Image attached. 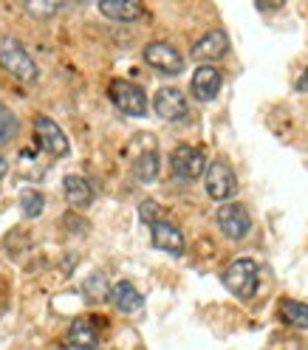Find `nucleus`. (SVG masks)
I'll list each match as a JSON object with an SVG mask.
<instances>
[{"label": "nucleus", "mask_w": 308, "mask_h": 350, "mask_svg": "<svg viewBox=\"0 0 308 350\" xmlns=\"http://www.w3.org/2000/svg\"><path fill=\"white\" fill-rule=\"evenodd\" d=\"M153 111L164 122H184L190 113V105L179 88H162V91H156V96H153Z\"/></svg>", "instance_id": "10"}, {"label": "nucleus", "mask_w": 308, "mask_h": 350, "mask_svg": "<svg viewBox=\"0 0 308 350\" xmlns=\"http://www.w3.org/2000/svg\"><path fill=\"white\" fill-rule=\"evenodd\" d=\"M133 172H136V178L142 181V184H153L159 178V156L156 152H142V156L136 159V164H133Z\"/></svg>", "instance_id": "18"}, {"label": "nucleus", "mask_w": 308, "mask_h": 350, "mask_svg": "<svg viewBox=\"0 0 308 350\" xmlns=\"http://www.w3.org/2000/svg\"><path fill=\"white\" fill-rule=\"evenodd\" d=\"M99 12L116 20V23H133L144 14V6L133 3V0H105V3H99Z\"/></svg>", "instance_id": "14"}, {"label": "nucleus", "mask_w": 308, "mask_h": 350, "mask_svg": "<svg viewBox=\"0 0 308 350\" xmlns=\"http://www.w3.org/2000/svg\"><path fill=\"white\" fill-rule=\"evenodd\" d=\"M99 345V331L91 319H74L68 327V350H97Z\"/></svg>", "instance_id": "13"}, {"label": "nucleus", "mask_w": 308, "mask_h": 350, "mask_svg": "<svg viewBox=\"0 0 308 350\" xmlns=\"http://www.w3.org/2000/svg\"><path fill=\"white\" fill-rule=\"evenodd\" d=\"M150 240H153V246H156L159 252H167L172 257H181L184 249H187L181 229L175 224H170V221H164V217H156V221L150 224Z\"/></svg>", "instance_id": "8"}, {"label": "nucleus", "mask_w": 308, "mask_h": 350, "mask_svg": "<svg viewBox=\"0 0 308 350\" xmlns=\"http://www.w3.org/2000/svg\"><path fill=\"white\" fill-rule=\"evenodd\" d=\"M207 170V156L201 147H192V144H179L170 156V172L175 181H195L201 178Z\"/></svg>", "instance_id": "3"}, {"label": "nucleus", "mask_w": 308, "mask_h": 350, "mask_svg": "<svg viewBox=\"0 0 308 350\" xmlns=\"http://www.w3.org/2000/svg\"><path fill=\"white\" fill-rule=\"evenodd\" d=\"M280 319H283L285 325L297 327V331H308V302L283 299V302H280Z\"/></svg>", "instance_id": "17"}, {"label": "nucleus", "mask_w": 308, "mask_h": 350, "mask_svg": "<svg viewBox=\"0 0 308 350\" xmlns=\"http://www.w3.org/2000/svg\"><path fill=\"white\" fill-rule=\"evenodd\" d=\"M62 189H65V198H68V204L74 209H85V206H91V201H94V189L82 178V175H65Z\"/></svg>", "instance_id": "16"}, {"label": "nucleus", "mask_w": 308, "mask_h": 350, "mask_svg": "<svg viewBox=\"0 0 308 350\" xmlns=\"http://www.w3.org/2000/svg\"><path fill=\"white\" fill-rule=\"evenodd\" d=\"M42 206H46V198H42V192H37V189H23V195H20V209H23L26 217L42 215Z\"/></svg>", "instance_id": "19"}, {"label": "nucleus", "mask_w": 308, "mask_h": 350, "mask_svg": "<svg viewBox=\"0 0 308 350\" xmlns=\"http://www.w3.org/2000/svg\"><path fill=\"white\" fill-rule=\"evenodd\" d=\"M257 282H260V271L257 262L249 257L232 260L227 271H224V286L229 288V294H235L238 299H252L257 294Z\"/></svg>", "instance_id": "1"}, {"label": "nucleus", "mask_w": 308, "mask_h": 350, "mask_svg": "<svg viewBox=\"0 0 308 350\" xmlns=\"http://www.w3.org/2000/svg\"><path fill=\"white\" fill-rule=\"evenodd\" d=\"M227 51H229V37L224 29L207 31L201 40H195V46H192V57L198 62H215V59L227 57Z\"/></svg>", "instance_id": "12"}, {"label": "nucleus", "mask_w": 308, "mask_h": 350, "mask_svg": "<svg viewBox=\"0 0 308 350\" xmlns=\"http://www.w3.org/2000/svg\"><path fill=\"white\" fill-rule=\"evenodd\" d=\"M111 99H114V105L119 107V111L127 113V116H136V119L147 116V96H144L142 88L133 85V82L114 79L111 82Z\"/></svg>", "instance_id": "5"}, {"label": "nucleus", "mask_w": 308, "mask_h": 350, "mask_svg": "<svg viewBox=\"0 0 308 350\" xmlns=\"http://www.w3.org/2000/svg\"><path fill=\"white\" fill-rule=\"evenodd\" d=\"M60 6L57 3H26V12L29 14H37V17H49V14H54Z\"/></svg>", "instance_id": "21"}, {"label": "nucleus", "mask_w": 308, "mask_h": 350, "mask_svg": "<svg viewBox=\"0 0 308 350\" xmlns=\"http://www.w3.org/2000/svg\"><path fill=\"white\" fill-rule=\"evenodd\" d=\"M221 85H224V77L218 68L212 65H201L195 74H192V82H190V91L198 102H212L218 94H221Z\"/></svg>", "instance_id": "11"}, {"label": "nucleus", "mask_w": 308, "mask_h": 350, "mask_svg": "<svg viewBox=\"0 0 308 350\" xmlns=\"http://www.w3.org/2000/svg\"><path fill=\"white\" fill-rule=\"evenodd\" d=\"M297 91H300V94H308V68H305L303 77L297 79Z\"/></svg>", "instance_id": "22"}, {"label": "nucleus", "mask_w": 308, "mask_h": 350, "mask_svg": "<svg viewBox=\"0 0 308 350\" xmlns=\"http://www.w3.org/2000/svg\"><path fill=\"white\" fill-rule=\"evenodd\" d=\"M0 65L20 82H34L37 79V62L31 59V54L20 46L14 37H6L0 42Z\"/></svg>", "instance_id": "2"}, {"label": "nucleus", "mask_w": 308, "mask_h": 350, "mask_svg": "<svg viewBox=\"0 0 308 350\" xmlns=\"http://www.w3.org/2000/svg\"><path fill=\"white\" fill-rule=\"evenodd\" d=\"M204 187H207V195L212 201H229L235 195V189H238V178H235L229 164L212 161L204 170Z\"/></svg>", "instance_id": "6"}, {"label": "nucleus", "mask_w": 308, "mask_h": 350, "mask_svg": "<svg viewBox=\"0 0 308 350\" xmlns=\"http://www.w3.org/2000/svg\"><path fill=\"white\" fill-rule=\"evenodd\" d=\"M6 170H9V164H6V159L0 156V181H3V175H6Z\"/></svg>", "instance_id": "23"}, {"label": "nucleus", "mask_w": 308, "mask_h": 350, "mask_svg": "<svg viewBox=\"0 0 308 350\" xmlns=\"http://www.w3.org/2000/svg\"><path fill=\"white\" fill-rule=\"evenodd\" d=\"M111 302L116 305L122 314H133V311H139L144 305V297L139 294V288L133 286V282L122 280V282H116V286L111 288Z\"/></svg>", "instance_id": "15"}, {"label": "nucleus", "mask_w": 308, "mask_h": 350, "mask_svg": "<svg viewBox=\"0 0 308 350\" xmlns=\"http://www.w3.org/2000/svg\"><path fill=\"white\" fill-rule=\"evenodd\" d=\"M34 133H37L40 147L46 150V152H51V156H68V150H71L68 136L62 133V127L54 119L42 116V113L34 116Z\"/></svg>", "instance_id": "7"}, {"label": "nucleus", "mask_w": 308, "mask_h": 350, "mask_svg": "<svg viewBox=\"0 0 308 350\" xmlns=\"http://www.w3.org/2000/svg\"><path fill=\"white\" fill-rule=\"evenodd\" d=\"M14 133H17V119H14V113L9 111V107L0 105V144L12 142Z\"/></svg>", "instance_id": "20"}, {"label": "nucleus", "mask_w": 308, "mask_h": 350, "mask_svg": "<svg viewBox=\"0 0 308 350\" xmlns=\"http://www.w3.org/2000/svg\"><path fill=\"white\" fill-rule=\"evenodd\" d=\"M215 221H218L221 234L229 237V240H244L252 232V215L246 212L244 204H224V206H218Z\"/></svg>", "instance_id": "4"}, {"label": "nucleus", "mask_w": 308, "mask_h": 350, "mask_svg": "<svg viewBox=\"0 0 308 350\" xmlns=\"http://www.w3.org/2000/svg\"><path fill=\"white\" fill-rule=\"evenodd\" d=\"M144 62L150 68H156L159 74H170V77L184 71V57L175 51L170 42H150L144 49Z\"/></svg>", "instance_id": "9"}]
</instances>
